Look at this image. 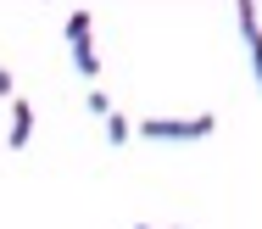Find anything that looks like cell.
Segmentation results:
<instances>
[{"instance_id": "cell-3", "label": "cell", "mask_w": 262, "mask_h": 229, "mask_svg": "<svg viewBox=\"0 0 262 229\" xmlns=\"http://www.w3.org/2000/svg\"><path fill=\"white\" fill-rule=\"evenodd\" d=\"M67 45H73V67H78V78H90V84H95V78H101V56H95V34H90V39H67Z\"/></svg>"}, {"instance_id": "cell-5", "label": "cell", "mask_w": 262, "mask_h": 229, "mask_svg": "<svg viewBox=\"0 0 262 229\" xmlns=\"http://www.w3.org/2000/svg\"><path fill=\"white\" fill-rule=\"evenodd\" d=\"M90 34H95V17L90 11H73L67 17V39H90Z\"/></svg>"}, {"instance_id": "cell-8", "label": "cell", "mask_w": 262, "mask_h": 229, "mask_svg": "<svg viewBox=\"0 0 262 229\" xmlns=\"http://www.w3.org/2000/svg\"><path fill=\"white\" fill-rule=\"evenodd\" d=\"M134 229H151V224H134Z\"/></svg>"}, {"instance_id": "cell-6", "label": "cell", "mask_w": 262, "mask_h": 229, "mask_svg": "<svg viewBox=\"0 0 262 229\" xmlns=\"http://www.w3.org/2000/svg\"><path fill=\"white\" fill-rule=\"evenodd\" d=\"M84 107H90V117H112V112H117L106 90H90V95H84Z\"/></svg>"}, {"instance_id": "cell-1", "label": "cell", "mask_w": 262, "mask_h": 229, "mask_svg": "<svg viewBox=\"0 0 262 229\" xmlns=\"http://www.w3.org/2000/svg\"><path fill=\"white\" fill-rule=\"evenodd\" d=\"M217 134V117L195 112V117H140V140H207Z\"/></svg>"}, {"instance_id": "cell-2", "label": "cell", "mask_w": 262, "mask_h": 229, "mask_svg": "<svg viewBox=\"0 0 262 229\" xmlns=\"http://www.w3.org/2000/svg\"><path fill=\"white\" fill-rule=\"evenodd\" d=\"M28 140H34V107H28L23 95H11V129H6V145L23 151Z\"/></svg>"}, {"instance_id": "cell-4", "label": "cell", "mask_w": 262, "mask_h": 229, "mask_svg": "<svg viewBox=\"0 0 262 229\" xmlns=\"http://www.w3.org/2000/svg\"><path fill=\"white\" fill-rule=\"evenodd\" d=\"M101 123H106V145H128V140H134V123H128V117H123V112L101 117Z\"/></svg>"}, {"instance_id": "cell-7", "label": "cell", "mask_w": 262, "mask_h": 229, "mask_svg": "<svg viewBox=\"0 0 262 229\" xmlns=\"http://www.w3.org/2000/svg\"><path fill=\"white\" fill-rule=\"evenodd\" d=\"M17 95V78H11V67H0V101H11Z\"/></svg>"}]
</instances>
